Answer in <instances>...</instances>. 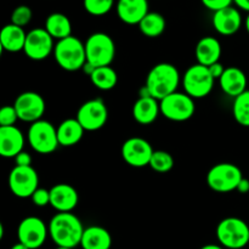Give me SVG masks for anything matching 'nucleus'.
<instances>
[{"label": "nucleus", "instance_id": "obj_8", "mask_svg": "<svg viewBox=\"0 0 249 249\" xmlns=\"http://www.w3.org/2000/svg\"><path fill=\"white\" fill-rule=\"evenodd\" d=\"M27 139L36 152L40 155H50L60 146L57 138V128L50 122L40 119L31 124Z\"/></svg>", "mask_w": 249, "mask_h": 249}, {"label": "nucleus", "instance_id": "obj_14", "mask_svg": "<svg viewBox=\"0 0 249 249\" xmlns=\"http://www.w3.org/2000/svg\"><path fill=\"white\" fill-rule=\"evenodd\" d=\"M15 109L17 112L18 119L34 123L40 121L41 117L45 113V100L40 94L34 91H26L19 94L16 97L14 104Z\"/></svg>", "mask_w": 249, "mask_h": 249}, {"label": "nucleus", "instance_id": "obj_27", "mask_svg": "<svg viewBox=\"0 0 249 249\" xmlns=\"http://www.w3.org/2000/svg\"><path fill=\"white\" fill-rule=\"evenodd\" d=\"M167 27L165 18L160 12H148L142 21L139 23V29L148 38H157L162 36Z\"/></svg>", "mask_w": 249, "mask_h": 249}, {"label": "nucleus", "instance_id": "obj_11", "mask_svg": "<svg viewBox=\"0 0 249 249\" xmlns=\"http://www.w3.org/2000/svg\"><path fill=\"white\" fill-rule=\"evenodd\" d=\"M75 118L85 131H96L107 123L108 109L101 99H92L79 107Z\"/></svg>", "mask_w": 249, "mask_h": 249}, {"label": "nucleus", "instance_id": "obj_5", "mask_svg": "<svg viewBox=\"0 0 249 249\" xmlns=\"http://www.w3.org/2000/svg\"><path fill=\"white\" fill-rule=\"evenodd\" d=\"M216 238L224 248L242 249L249 243V226L240 218H225L216 226Z\"/></svg>", "mask_w": 249, "mask_h": 249}, {"label": "nucleus", "instance_id": "obj_41", "mask_svg": "<svg viewBox=\"0 0 249 249\" xmlns=\"http://www.w3.org/2000/svg\"><path fill=\"white\" fill-rule=\"evenodd\" d=\"M11 249H29V248L27 247V246H24L23 243H21V242H17L16 245H14V246H12Z\"/></svg>", "mask_w": 249, "mask_h": 249}, {"label": "nucleus", "instance_id": "obj_37", "mask_svg": "<svg viewBox=\"0 0 249 249\" xmlns=\"http://www.w3.org/2000/svg\"><path fill=\"white\" fill-rule=\"evenodd\" d=\"M208 68H209V72H211V74L213 75L214 79H220L221 75H223L224 72H225V67H224L220 62L214 63V65L209 66Z\"/></svg>", "mask_w": 249, "mask_h": 249}, {"label": "nucleus", "instance_id": "obj_43", "mask_svg": "<svg viewBox=\"0 0 249 249\" xmlns=\"http://www.w3.org/2000/svg\"><path fill=\"white\" fill-rule=\"evenodd\" d=\"M2 237H4V225L0 223V240H2Z\"/></svg>", "mask_w": 249, "mask_h": 249}, {"label": "nucleus", "instance_id": "obj_16", "mask_svg": "<svg viewBox=\"0 0 249 249\" xmlns=\"http://www.w3.org/2000/svg\"><path fill=\"white\" fill-rule=\"evenodd\" d=\"M79 202L78 191L70 184H57L50 189V206L58 213H71Z\"/></svg>", "mask_w": 249, "mask_h": 249}, {"label": "nucleus", "instance_id": "obj_9", "mask_svg": "<svg viewBox=\"0 0 249 249\" xmlns=\"http://www.w3.org/2000/svg\"><path fill=\"white\" fill-rule=\"evenodd\" d=\"M160 113L173 122H186L196 112L195 100L186 92H174L160 101Z\"/></svg>", "mask_w": 249, "mask_h": 249}, {"label": "nucleus", "instance_id": "obj_44", "mask_svg": "<svg viewBox=\"0 0 249 249\" xmlns=\"http://www.w3.org/2000/svg\"><path fill=\"white\" fill-rule=\"evenodd\" d=\"M56 249H72V248H66V247H57Z\"/></svg>", "mask_w": 249, "mask_h": 249}, {"label": "nucleus", "instance_id": "obj_20", "mask_svg": "<svg viewBox=\"0 0 249 249\" xmlns=\"http://www.w3.org/2000/svg\"><path fill=\"white\" fill-rule=\"evenodd\" d=\"M219 84L228 96L235 99L247 90V75L238 67H226L225 72L219 79Z\"/></svg>", "mask_w": 249, "mask_h": 249}, {"label": "nucleus", "instance_id": "obj_30", "mask_svg": "<svg viewBox=\"0 0 249 249\" xmlns=\"http://www.w3.org/2000/svg\"><path fill=\"white\" fill-rule=\"evenodd\" d=\"M150 167L157 173H168L174 167V158L167 151H155L150 160Z\"/></svg>", "mask_w": 249, "mask_h": 249}, {"label": "nucleus", "instance_id": "obj_15", "mask_svg": "<svg viewBox=\"0 0 249 249\" xmlns=\"http://www.w3.org/2000/svg\"><path fill=\"white\" fill-rule=\"evenodd\" d=\"M153 148L147 140L142 138H130L124 141L122 146V157L124 162L134 168H142L150 165L153 155Z\"/></svg>", "mask_w": 249, "mask_h": 249}, {"label": "nucleus", "instance_id": "obj_24", "mask_svg": "<svg viewBox=\"0 0 249 249\" xmlns=\"http://www.w3.org/2000/svg\"><path fill=\"white\" fill-rule=\"evenodd\" d=\"M80 247L83 249H111L112 236L102 226H89L83 233Z\"/></svg>", "mask_w": 249, "mask_h": 249}, {"label": "nucleus", "instance_id": "obj_39", "mask_svg": "<svg viewBox=\"0 0 249 249\" xmlns=\"http://www.w3.org/2000/svg\"><path fill=\"white\" fill-rule=\"evenodd\" d=\"M233 4L238 7V9L247 11L249 14V0H233Z\"/></svg>", "mask_w": 249, "mask_h": 249}, {"label": "nucleus", "instance_id": "obj_25", "mask_svg": "<svg viewBox=\"0 0 249 249\" xmlns=\"http://www.w3.org/2000/svg\"><path fill=\"white\" fill-rule=\"evenodd\" d=\"M84 128L77 118H70L63 121L57 126V138L60 146L71 147L80 142L84 135Z\"/></svg>", "mask_w": 249, "mask_h": 249}, {"label": "nucleus", "instance_id": "obj_3", "mask_svg": "<svg viewBox=\"0 0 249 249\" xmlns=\"http://www.w3.org/2000/svg\"><path fill=\"white\" fill-rule=\"evenodd\" d=\"M53 57L57 65L67 72L83 70L87 63L85 43L73 36L57 40L53 49Z\"/></svg>", "mask_w": 249, "mask_h": 249}, {"label": "nucleus", "instance_id": "obj_7", "mask_svg": "<svg viewBox=\"0 0 249 249\" xmlns=\"http://www.w3.org/2000/svg\"><path fill=\"white\" fill-rule=\"evenodd\" d=\"M242 179V170L232 163H219L207 174L208 186L219 194L236 191Z\"/></svg>", "mask_w": 249, "mask_h": 249}, {"label": "nucleus", "instance_id": "obj_31", "mask_svg": "<svg viewBox=\"0 0 249 249\" xmlns=\"http://www.w3.org/2000/svg\"><path fill=\"white\" fill-rule=\"evenodd\" d=\"M114 5V0H83L85 11L91 16H104L108 14Z\"/></svg>", "mask_w": 249, "mask_h": 249}, {"label": "nucleus", "instance_id": "obj_18", "mask_svg": "<svg viewBox=\"0 0 249 249\" xmlns=\"http://www.w3.org/2000/svg\"><path fill=\"white\" fill-rule=\"evenodd\" d=\"M24 136L17 126H0V155L15 158L23 151Z\"/></svg>", "mask_w": 249, "mask_h": 249}, {"label": "nucleus", "instance_id": "obj_17", "mask_svg": "<svg viewBox=\"0 0 249 249\" xmlns=\"http://www.w3.org/2000/svg\"><path fill=\"white\" fill-rule=\"evenodd\" d=\"M213 27L221 36H233L242 27V16L238 9L233 6L225 7L213 14Z\"/></svg>", "mask_w": 249, "mask_h": 249}, {"label": "nucleus", "instance_id": "obj_26", "mask_svg": "<svg viewBox=\"0 0 249 249\" xmlns=\"http://www.w3.org/2000/svg\"><path fill=\"white\" fill-rule=\"evenodd\" d=\"M44 28L48 31V33L53 36V39L68 38L72 36V23L71 19L61 12H53L46 17L45 27Z\"/></svg>", "mask_w": 249, "mask_h": 249}, {"label": "nucleus", "instance_id": "obj_36", "mask_svg": "<svg viewBox=\"0 0 249 249\" xmlns=\"http://www.w3.org/2000/svg\"><path fill=\"white\" fill-rule=\"evenodd\" d=\"M15 163H16V165H18V167H31L32 164L31 155L24 152V151H22L21 153H18V155L15 157Z\"/></svg>", "mask_w": 249, "mask_h": 249}, {"label": "nucleus", "instance_id": "obj_4", "mask_svg": "<svg viewBox=\"0 0 249 249\" xmlns=\"http://www.w3.org/2000/svg\"><path fill=\"white\" fill-rule=\"evenodd\" d=\"M87 63L94 68L111 66L116 56V44L106 33L97 32L91 34L85 41Z\"/></svg>", "mask_w": 249, "mask_h": 249}, {"label": "nucleus", "instance_id": "obj_32", "mask_svg": "<svg viewBox=\"0 0 249 249\" xmlns=\"http://www.w3.org/2000/svg\"><path fill=\"white\" fill-rule=\"evenodd\" d=\"M32 17H33V12H32L31 7L27 5H19L12 11L11 23L23 28L32 21Z\"/></svg>", "mask_w": 249, "mask_h": 249}, {"label": "nucleus", "instance_id": "obj_10", "mask_svg": "<svg viewBox=\"0 0 249 249\" xmlns=\"http://www.w3.org/2000/svg\"><path fill=\"white\" fill-rule=\"evenodd\" d=\"M10 191L18 198H29L39 189V177L33 167L15 165L9 175Z\"/></svg>", "mask_w": 249, "mask_h": 249}, {"label": "nucleus", "instance_id": "obj_35", "mask_svg": "<svg viewBox=\"0 0 249 249\" xmlns=\"http://www.w3.org/2000/svg\"><path fill=\"white\" fill-rule=\"evenodd\" d=\"M201 1L207 9L213 12L225 9V7L232 6L233 4V0H201Z\"/></svg>", "mask_w": 249, "mask_h": 249}, {"label": "nucleus", "instance_id": "obj_33", "mask_svg": "<svg viewBox=\"0 0 249 249\" xmlns=\"http://www.w3.org/2000/svg\"><path fill=\"white\" fill-rule=\"evenodd\" d=\"M18 119L14 106H4L0 109V126H12Z\"/></svg>", "mask_w": 249, "mask_h": 249}, {"label": "nucleus", "instance_id": "obj_38", "mask_svg": "<svg viewBox=\"0 0 249 249\" xmlns=\"http://www.w3.org/2000/svg\"><path fill=\"white\" fill-rule=\"evenodd\" d=\"M236 191H238L240 194H242V195L248 194L249 192V180L246 179V178H243V179L241 180L240 184H238V187Z\"/></svg>", "mask_w": 249, "mask_h": 249}, {"label": "nucleus", "instance_id": "obj_12", "mask_svg": "<svg viewBox=\"0 0 249 249\" xmlns=\"http://www.w3.org/2000/svg\"><path fill=\"white\" fill-rule=\"evenodd\" d=\"M49 235V228L40 218L27 216L19 223L17 229L18 242L29 249H38L45 243Z\"/></svg>", "mask_w": 249, "mask_h": 249}, {"label": "nucleus", "instance_id": "obj_13", "mask_svg": "<svg viewBox=\"0 0 249 249\" xmlns=\"http://www.w3.org/2000/svg\"><path fill=\"white\" fill-rule=\"evenodd\" d=\"M53 38L45 28H34L27 33L23 53L33 61H43L53 53Z\"/></svg>", "mask_w": 249, "mask_h": 249}, {"label": "nucleus", "instance_id": "obj_40", "mask_svg": "<svg viewBox=\"0 0 249 249\" xmlns=\"http://www.w3.org/2000/svg\"><path fill=\"white\" fill-rule=\"evenodd\" d=\"M201 249H225V248L220 245H213V243H211V245L203 246Z\"/></svg>", "mask_w": 249, "mask_h": 249}, {"label": "nucleus", "instance_id": "obj_22", "mask_svg": "<svg viewBox=\"0 0 249 249\" xmlns=\"http://www.w3.org/2000/svg\"><path fill=\"white\" fill-rule=\"evenodd\" d=\"M221 49L220 41L214 36H204L197 43L196 49H195V55H196L197 63L209 67L214 63L219 62L221 57Z\"/></svg>", "mask_w": 249, "mask_h": 249}, {"label": "nucleus", "instance_id": "obj_42", "mask_svg": "<svg viewBox=\"0 0 249 249\" xmlns=\"http://www.w3.org/2000/svg\"><path fill=\"white\" fill-rule=\"evenodd\" d=\"M245 27H246V29H247V32H248V34H249V14H248V16L246 17V21H245Z\"/></svg>", "mask_w": 249, "mask_h": 249}, {"label": "nucleus", "instance_id": "obj_28", "mask_svg": "<svg viewBox=\"0 0 249 249\" xmlns=\"http://www.w3.org/2000/svg\"><path fill=\"white\" fill-rule=\"evenodd\" d=\"M90 80L95 88L104 90V91H108V90L113 89L118 83V74L111 66L99 67L91 73Z\"/></svg>", "mask_w": 249, "mask_h": 249}, {"label": "nucleus", "instance_id": "obj_29", "mask_svg": "<svg viewBox=\"0 0 249 249\" xmlns=\"http://www.w3.org/2000/svg\"><path fill=\"white\" fill-rule=\"evenodd\" d=\"M233 118L240 125L249 128V90L235 97L232 106Z\"/></svg>", "mask_w": 249, "mask_h": 249}, {"label": "nucleus", "instance_id": "obj_6", "mask_svg": "<svg viewBox=\"0 0 249 249\" xmlns=\"http://www.w3.org/2000/svg\"><path fill=\"white\" fill-rule=\"evenodd\" d=\"M181 82L185 92L195 100L208 96L213 90L215 79L207 66L196 63L187 68Z\"/></svg>", "mask_w": 249, "mask_h": 249}, {"label": "nucleus", "instance_id": "obj_2", "mask_svg": "<svg viewBox=\"0 0 249 249\" xmlns=\"http://www.w3.org/2000/svg\"><path fill=\"white\" fill-rule=\"evenodd\" d=\"M180 80L181 77L178 68L172 63L162 62L151 68L146 78L145 89L151 97L160 101L177 92Z\"/></svg>", "mask_w": 249, "mask_h": 249}, {"label": "nucleus", "instance_id": "obj_23", "mask_svg": "<svg viewBox=\"0 0 249 249\" xmlns=\"http://www.w3.org/2000/svg\"><path fill=\"white\" fill-rule=\"evenodd\" d=\"M27 33L22 27L9 23L2 27L0 32V46L2 51L18 53L23 51L26 44Z\"/></svg>", "mask_w": 249, "mask_h": 249}, {"label": "nucleus", "instance_id": "obj_21", "mask_svg": "<svg viewBox=\"0 0 249 249\" xmlns=\"http://www.w3.org/2000/svg\"><path fill=\"white\" fill-rule=\"evenodd\" d=\"M160 113V101L151 96H140L133 106V118L141 125L152 124Z\"/></svg>", "mask_w": 249, "mask_h": 249}, {"label": "nucleus", "instance_id": "obj_34", "mask_svg": "<svg viewBox=\"0 0 249 249\" xmlns=\"http://www.w3.org/2000/svg\"><path fill=\"white\" fill-rule=\"evenodd\" d=\"M31 198L32 202L34 203V206L46 207L48 204H50V190L39 187V189L34 192L33 196H32Z\"/></svg>", "mask_w": 249, "mask_h": 249}, {"label": "nucleus", "instance_id": "obj_1", "mask_svg": "<svg viewBox=\"0 0 249 249\" xmlns=\"http://www.w3.org/2000/svg\"><path fill=\"white\" fill-rule=\"evenodd\" d=\"M84 226L77 215L71 213H57L49 223V236L57 247L74 249L80 246Z\"/></svg>", "mask_w": 249, "mask_h": 249}, {"label": "nucleus", "instance_id": "obj_19", "mask_svg": "<svg viewBox=\"0 0 249 249\" xmlns=\"http://www.w3.org/2000/svg\"><path fill=\"white\" fill-rule=\"evenodd\" d=\"M148 12V0H118L117 2L119 19L130 26H139Z\"/></svg>", "mask_w": 249, "mask_h": 249}]
</instances>
